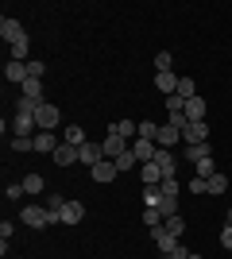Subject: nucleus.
I'll return each instance as SVG.
<instances>
[{
	"mask_svg": "<svg viewBox=\"0 0 232 259\" xmlns=\"http://www.w3.org/2000/svg\"><path fill=\"white\" fill-rule=\"evenodd\" d=\"M221 248H224V251H232V225H224V228H221Z\"/></svg>",
	"mask_w": 232,
	"mask_h": 259,
	"instance_id": "ea45409f",
	"label": "nucleus"
},
{
	"mask_svg": "<svg viewBox=\"0 0 232 259\" xmlns=\"http://www.w3.org/2000/svg\"><path fill=\"white\" fill-rule=\"evenodd\" d=\"M182 140H186V147H190V143H209V124H205V120H198V124H186Z\"/></svg>",
	"mask_w": 232,
	"mask_h": 259,
	"instance_id": "6e6552de",
	"label": "nucleus"
},
{
	"mask_svg": "<svg viewBox=\"0 0 232 259\" xmlns=\"http://www.w3.org/2000/svg\"><path fill=\"white\" fill-rule=\"evenodd\" d=\"M20 97H27V101H43V77H27L20 85Z\"/></svg>",
	"mask_w": 232,
	"mask_h": 259,
	"instance_id": "2eb2a0df",
	"label": "nucleus"
},
{
	"mask_svg": "<svg viewBox=\"0 0 232 259\" xmlns=\"http://www.w3.org/2000/svg\"><path fill=\"white\" fill-rule=\"evenodd\" d=\"M228 225H232V205H228Z\"/></svg>",
	"mask_w": 232,
	"mask_h": 259,
	"instance_id": "37998d69",
	"label": "nucleus"
},
{
	"mask_svg": "<svg viewBox=\"0 0 232 259\" xmlns=\"http://www.w3.org/2000/svg\"><path fill=\"white\" fill-rule=\"evenodd\" d=\"M27 194V190H23V182H16V186H8V190H4V197H8V201H16V197H23Z\"/></svg>",
	"mask_w": 232,
	"mask_h": 259,
	"instance_id": "58836bf2",
	"label": "nucleus"
},
{
	"mask_svg": "<svg viewBox=\"0 0 232 259\" xmlns=\"http://www.w3.org/2000/svg\"><path fill=\"white\" fill-rule=\"evenodd\" d=\"M4 77H8L12 85H23V81L31 77V74H27V62H12V58H8V62H4Z\"/></svg>",
	"mask_w": 232,
	"mask_h": 259,
	"instance_id": "9b49d317",
	"label": "nucleus"
},
{
	"mask_svg": "<svg viewBox=\"0 0 232 259\" xmlns=\"http://www.w3.org/2000/svg\"><path fill=\"white\" fill-rule=\"evenodd\" d=\"M55 162H58V166H74V162H77V147H70V143H58Z\"/></svg>",
	"mask_w": 232,
	"mask_h": 259,
	"instance_id": "412c9836",
	"label": "nucleus"
},
{
	"mask_svg": "<svg viewBox=\"0 0 232 259\" xmlns=\"http://www.w3.org/2000/svg\"><path fill=\"white\" fill-rule=\"evenodd\" d=\"M144 205L147 209H159V205H163V186H144Z\"/></svg>",
	"mask_w": 232,
	"mask_h": 259,
	"instance_id": "4be33fe9",
	"label": "nucleus"
},
{
	"mask_svg": "<svg viewBox=\"0 0 232 259\" xmlns=\"http://www.w3.org/2000/svg\"><path fill=\"white\" fill-rule=\"evenodd\" d=\"M12 151H35V136H12Z\"/></svg>",
	"mask_w": 232,
	"mask_h": 259,
	"instance_id": "c85d7f7f",
	"label": "nucleus"
},
{
	"mask_svg": "<svg viewBox=\"0 0 232 259\" xmlns=\"http://www.w3.org/2000/svg\"><path fill=\"white\" fill-rule=\"evenodd\" d=\"M155 89H159L163 97L178 93V74H174V70H163V74H155Z\"/></svg>",
	"mask_w": 232,
	"mask_h": 259,
	"instance_id": "9d476101",
	"label": "nucleus"
},
{
	"mask_svg": "<svg viewBox=\"0 0 232 259\" xmlns=\"http://www.w3.org/2000/svg\"><path fill=\"white\" fill-rule=\"evenodd\" d=\"M224 190H228V178H224V174L217 170V174L209 178V194H224Z\"/></svg>",
	"mask_w": 232,
	"mask_h": 259,
	"instance_id": "2f4dec72",
	"label": "nucleus"
},
{
	"mask_svg": "<svg viewBox=\"0 0 232 259\" xmlns=\"http://www.w3.org/2000/svg\"><path fill=\"white\" fill-rule=\"evenodd\" d=\"M182 108H186V101L178 97V93H170V97H166V112H182Z\"/></svg>",
	"mask_w": 232,
	"mask_h": 259,
	"instance_id": "4c0bfd02",
	"label": "nucleus"
},
{
	"mask_svg": "<svg viewBox=\"0 0 232 259\" xmlns=\"http://www.w3.org/2000/svg\"><path fill=\"white\" fill-rule=\"evenodd\" d=\"M178 140H182V132H178V128H170V124H159V140H155L159 147H166V151H170Z\"/></svg>",
	"mask_w": 232,
	"mask_h": 259,
	"instance_id": "dca6fc26",
	"label": "nucleus"
},
{
	"mask_svg": "<svg viewBox=\"0 0 232 259\" xmlns=\"http://www.w3.org/2000/svg\"><path fill=\"white\" fill-rule=\"evenodd\" d=\"M140 140H159V124H155V120H140ZM155 147H159V143H155Z\"/></svg>",
	"mask_w": 232,
	"mask_h": 259,
	"instance_id": "393cba45",
	"label": "nucleus"
},
{
	"mask_svg": "<svg viewBox=\"0 0 232 259\" xmlns=\"http://www.w3.org/2000/svg\"><path fill=\"white\" fill-rule=\"evenodd\" d=\"M62 143H70V147H85V128H81V124H70L66 132H62Z\"/></svg>",
	"mask_w": 232,
	"mask_h": 259,
	"instance_id": "a211bd4d",
	"label": "nucleus"
},
{
	"mask_svg": "<svg viewBox=\"0 0 232 259\" xmlns=\"http://www.w3.org/2000/svg\"><path fill=\"white\" fill-rule=\"evenodd\" d=\"M66 201H70L66 194H47V209L55 213V225H62V221H58V213H62V205H66Z\"/></svg>",
	"mask_w": 232,
	"mask_h": 259,
	"instance_id": "5701e85b",
	"label": "nucleus"
},
{
	"mask_svg": "<svg viewBox=\"0 0 232 259\" xmlns=\"http://www.w3.org/2000/svg\"><path fill=\"white\" fill-rule=\"evenodd\" d=\"M20 221L27 228H55V213L47 205H23L20 209Z\"/></svg>",
	"mask_w": 232,
	"mask_h": 259,
	"instance_id": "f03ea898",
	"label": "nucleus"
},
{
	"mask_svg": "<svg viewBox=\"0 0 232 259\" xmlns=\"http://www.w3.org/2000/svg\"><path fill=\"white\" fill-rule=\"evenodd\" d=\"M170 66H174L170 51H159V54H155V70H159V74H163V70H170Z\"/></svg>",
	"mask_w": 232,
	"mask_h": 259,
	"instance_id": "72a5a7b5",
	"label": "nucleus"
},
{
	"mask_svg": "<svg viewBox=\"0 0 232 259\" xmlns=\"http://www.w3.org/2000/svg\"><path fill=\"white\" fill-rule=\"evenodd\" d=\"M205 159H213V147H209V143H190V147H186V162L198 166V162H205Z\"/></svg>",
	"mask_w": 232,
	"mask_h": 259,
	"instance_id": "ddd939ff",
	"label": "nucleus"
},
{
	"mask_svg": "<svg viewBox=\"0 0 232 259\" xmlns=\"http://www.w3.org/2000/svg\"><path fill=\"white\" fill-rule=\"evenodd\" d=\"M159 259H190V248H182V244H178L170 255H159Z\"/></svg>",
	"mask_w": 232,
	"mask_h": 259,
	"instance_id": "a19ab883",
	"label": "nucleus"
},
{
	"mask_svg": "<svg viewBox=\"0 0 232 259\" xmlns=\"http://www.w3.org/2000/svg\"><path fill=\"white\" fill-rule=\"evenodd\" d=\"M89 174H93V182L109 186V182H112V178H116L120 170H116V162H112V159H101L97 166H89Z\"/></svg>",
	"mask_w": 232,
	"mask_h": 259,
	"instance_id": "0eeeda50",
	"label": "nucleus"
},
{
	"mask_svg": "<svg viewBox=\"0 0 232 259\" xmlns=\"http://www.w3.org/2000/svg\"><path fill=\"white\" fill-rule=\"evenodd\" d=\"M182 112H186V120H190V124H198V120H205V101H201V97L186 101V108H182Z\"/></svg>",
	"mask_w": 232,
	"mask_h": 259,
	"instance_id": "aec40b11",
	"label": "nucleus"
},
{
	"mask_svg": "<svg viewBox=\"0 0 232 259\" xmlns=\"http://www.w3.org/2000/svg\"><path fill=\"white\" fill-rule=\"evenodd\" d=\"M128 147H132V143L124 140V136H116V124H112V128H109V136L101 140V155H105V159H112V162L120 159V155L128 151Z\"/></svg>",
	"mask_w": 232,
	"mask_h": 259,
	"instance_id": "20e7f679",
	"label": "nucleus"
},
{
	"mask_svg": "<svg viewBox=\"0 0 232 259\" xmlns=\"http://www.w3.org/2000/svg\"><path fill=\"white\" fill-rule=\"evenodd\" d=\"M0 35H4V43H8V47L31 43V39H27V31H23V23L16 20V16H4V20H0Z\"/></svg>",
	"mask_w": 232,
	"mask_h": 259,
	"instance_id": "39448f33",
	"label": "nucleus"
},
{
	"mask_svg": "<svg viewBox=\"0 0 232 259\" xmlns=\"http://www.w3.org/2000/svg\"><path fill=\"white\" fill-rule=\"evenodd\" d=\"M190 194H209V182H205V178H198V174H194V182L186 186Z\"/></svg>",
	"mask_w": 232,
	"mask_h": 259,
	"instance_id": "c9c22d12",
	"label": "nucleus"
},
{
	"mask_svg": "<svg viewBox=\"0 0 232 259\" xmlns=\"http://www.w3.org/2000/svg\"><path fill=\"white\" fill-rule=\"evenodd\" d=\"M58 221H62V225H66V228L81 225V221H85V205H81V201H74V197H70L66 205H62V213H58Z\"/></svg>",
	"mask_w": 232,
	"mask_h": 259,
	"instance_id": "423d86ee",
	"label": "nucleus"
},
{
	"mask_svg": "<svg viewBox=\"0 0 232 259\" xmlns=\"http://www.w3.org/2000/svg\"><path fill=\"white\" fill-rule=\"evenodd\" d=\"M159 213H163V217H178V197H163Z\"/></svg>",
	"mask_w": 232,
	"mask_h": 259,
	"instance_id": "f704fd0d",
	"label": "nucleus"
},
{
	"mask_svg": "<svg viewBox=\"0 0 232 259\" xmlns=\"http://www.w3.org/2000/svg\"><path fill=\"white\" fill-rule=\"evenodd\" d=\"M190 259H201V255H198V251H190Z\"/></svg>",
	"mask_w": 232,
	"mask_h": 259,
	"instance_id": "79ce46f5",
	"label": "nucleus"
},
{
	"mask_svg": "<svg viewBox=\"0 0 232 259\" xmlns=\"http://www.w3.org/2000/svg\"><path fill=\"white\" fill-rule=\"evenodd\" d=\"M151 162H159V166H163V178H174V170H178V162H174V155L166 151V147H159V151H155V159Z\"/></svg>",
	"mask_w": 232,
	"mask_h": 259,
	"instance_id": "4468645a",
	"label": "nucleus"
},
{
	"mask_svg": "<svg viewBox=\"0 0 232 259\" xmlns=\"http://www.w3.org/2000/svg\"><path fill=\"white\" fill-rule=\"evenodd\" d=\"M27 74H31V77H43V74H47L43 58H31V62H27Z\"/></svg>",
	"mask_w": 232,
	"mask_h": 259,
	"instance_id": "e433bc0d",
	"label": "nucleus"
},
{
	"mask_svg": "<svg viewBox=\"0 0 232 259\" xmlns=\"http://www.w3.org/2000/svg\"><path fill=\"white\" fill-rule=\"evenodd\" d=\"M159 186H163V197H178L182 194V182H178V178H163Z\"/></svg>",
	"mask_w": 232,
	"mask_h": 259,
	"instance_id": "7c9ffc66",
	"label": "nucleus"
},
{
	"mask_svg": "<svg viewBox=\"0 0 232 259\" xmlns=\"http://www.w3.org/2000/svg\"><path fill=\"white\" fill-rule=\"evenodd\" d=\"M140 221H144L147 228H159V225H163V221H166V217L159 213V209H147V205H144V213H140Z\"/></svg>",
	"mask_w": 232,
	"mask_h": 259,
	"instance_id": "a878e982",
	"label": "nucleus"
},
{
	"mask_svg": "<svg viewBox=\"0 0 232 259\" xmlns=\"http://www.w3.org/2000/svg\"><path fill=\"white\" fill-rule=\"evenodd\" d=\"M163 228H166V232H170V236H182V232H186V221H182V217H166V221H163Z\"/></svg>",
	"mask_w": 232,
	"mask_h": 259,
	"instance_id": "bb28decb",
	"label": "nucleus"
},
{
	"mask_svg": "<svg viewBox=\"0 0 232 259\" xmlns=\"http://www.w3.org/2000/svg\"><path fill=\"white\" fill-rule=\"evenodd\" d=\"M140 178H144V186H159L163 182V166H159V162H144V166H140Z\"/></svg>",
	"mask_w": 232,
	"mask_h": 259,
	"instance_id": "f3484780",
	"label": "nucleus"
},
{
	"mask_svg": "<svg viewBox=\"0 0 232 259\" xmlns=\"http://www.w3.org/2000/svg\"><path fill=\"white\" fill-rule=\"evenodd\" d=\"M12 105H16V112H12V136H35V132H39V124H35V108H39V101L16 97Z\"/></svg>",
	"mask_w": 232,
	"mask_h": 259,
	"instance_id": "f257e3e1",
	"label": "nucleus"
},
{
	"mask_svg": "<svg viewBox=\"0 0 232 259\" xmlns=\"http://www.w3.org/2000/svg\"><path fill=\"white\" fill-rule=\"evenodd\" d=\"M151 240H155V244H159V255H170V251L178 248V240L170 236V232H166L163 225H159V228H151Z\"/></svg>",
	"mask_w": 232,
	"mask_h": 259,
	"instance_id": "1a4fd4ad",
	"label": "nucleus"
},
{
	"mask_svg": "<svg viewBox=\"0 0 232 259\" xmlns=\"http://www.w3.org/2000/svg\"><path fill=\"white\" fill-rule=\"evenodd\" d=\"M23 190H27V194H43V178H39V174H27V178H23Z\"/></svg>",
	"mask_w": 232,
	"mask_h": 259,
	"instance_id": "473e14b6",
	"label": "nucleus"
},
{
	"mask_svg": "<svg viewBox=\"0 0 232 259\" xmlns=\"http://www.w3.org/2000/svg\"><path fill=\"white\" fill-rule=\"evenodd\" d=\"M35 124H39V132H55L58 124H62V108L39 101V108H35Z\"/></svg>",
	"mask_w": 232,
	"mask_h": 259,
	"instance_id": "7ed1b4c3",
	"label": "nucleus"
},
{
	"mask_svg": "<svg viewBox=\"0 0 232 259\" xmlns=\"http://www.w3.org/2000/svg\"><path fill=\"white\" fill-rule=\"evenodd\" d=\"M132 151H135V159H140V166H144V162L155 159V151H159V147H155L151 140H135V143H132Z\"/></svg>",
	"mask_w": 232,
	"mask_h": 259,
	"instance_id": "6ab92c4d",
	"label": "nucleus"
},
{
	"mask_svg": "<svg viewBox=\"0 0 232 259\" xmlns=\"http://www.w3.org/2000/svg\"><path fill=\"white\" fill-rule=\"evenodd\" d=\"M132 166H140V159H135V151H132V147H128V151H124L120 159H116V170L124 174V170H132Z\"/></svg>",
	"mask_w": 232,
	"mask_h": 259,
	"instance_id": "cd10ccee",
	"label": "nucleus"
},
{
	"mask_svg": "<svg viewBox=\"0 0 232 259\" xmlns=\"http://www.w3.org/2000/svg\"><path fill=\"white\" fill-rule=\"evenodd\" d=\"M178 97H182V101H194V97H198V85H194V77H178Z\"/></svg>",
	"mask_w": 232,
	"mask_h": 259,
	"instance_id": "b1692460",
	"label": "nucleus"
},
{
	"mask_svg": "<svg viewBox=\"0 0 232 259\" xmlns=\"http://www.w3.org/2000/svg\"><path fill=\"white\" fill-rule=\"evenodd\" d=\"M105 159L101 155V143H85V147H77V162H85V166H97Z\"/></svg>",
	"mask_w": 232,
	"mask_h": 259,
	"instance_id": "f8f14e48",
	"label": "nucleus"
},
{
	"mask_svg": "<svg viewBox=\"0 0 232 259\" xmlns=\"http://www.w3.org/2000/svg\"><path fill=\"white\" fill-rule=\"evenodd\" d=\"M194 174H198V178H205V182H209L213 174H217V162H213V159H205V162H198V166H194Z\"/></svg>",
	"mask_w": 232,
	"mask_h": 259,
	"instance_id": "c756f323",
	"label": "nucleus"
}]
</instances>
